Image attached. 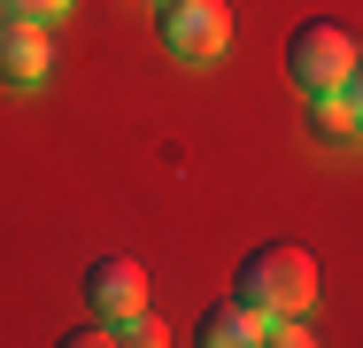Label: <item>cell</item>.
Returning <instances> with one entry per match:
<instances>
[{
    "label": "cell",
    "mask_w": 363,
    "mask_h": 348,
    "mask_svg": "<svg viewBox=\"0 0 363 348\" xmlns=\"http://www.w3.org/2000/svg\"><path fill=\"white\" fill-rule=\"evenodd\" d=\"M240 302H255L263 317H309V302H317V256L294 248V240L247 248V263H240Z\"/></svg>",
    "instance_id": "6da1fadb"
},
{
    "label": "cell",
    "mask_w": 363,
    "mask_h": 348,
    "mask_svg": "<svg viewBox=\"0 0 363 348\" xmlns=\"http://www.w3.org/2000/svg\"><path fill=\"white\" fill-rule=\"evenodd\" d=\"M263 333H271V317H263L255 302H240V294L217 302V310H201V325H194L201 348H240V341H263Z\"/></svg>",
    "instance_id": "8992f818"
},
{
    "label": "cell",
    "mask_w": 363,
    "mask_h": 348,
    "mask_svg": "<svg viewBox=\"0 0 363 348\" xmlns=\"http://www.w3.org/2000/svg\"><path fill=\"white\" fill-rule=\"evenodd\" d=\"M85 302H93L108 325H124L132 310H147V271L132 263V256H101L93 278H85Z\"/></svg>",
    "instance_id": "277c9868"
},
{
    "label": "cell",
    "mask_w": 363,
    "mask_h": 348,
    "mask_svg": "<svg viewBox=\"0 0 363 348\" xmlns=\"http://www.w3.org/2000/svg\"><path fill=\"white\" fill-rule=\"evenodd\" d=\"M116 341H132V348H155V341H170V333H162V325H155L147 310H132V317L116 325Z\"/></svg>",
    "instance_id": "ba28073f"
},
{
    "label": "cell",
    "mask_w": 363,
    "mask_h": 348,
    "mask_svg": "<svg viewBox=\"0 0 363 348\" xmlns=\"http://www.w3.org/2000/svg\"><path fill=\"white\" fill-rule=\"evenodd\" d=\"M162 47L170 55H186V62H209L224 55V39H232V8L224 0H162Z\"/></svg>",
    "instance_id": "3957f363"
},
{
    "label": "cell",
    "mask_w": 363,
    "mask_h": 348,
    "mask_svg": "<svg viewBox=\"0 0 363 348\" xmlns=\"http://www.w3.org/2000/svg\"><path fill=\"white\" fill-rule=\"evenodd\" d=\"M47 62H55V31L31 23V16H8V23H0V77H8V85H39Z\"/></svg>",
    "instance_id": "5b68a950"
},
{
    "label": "cell",
    "mask_w": 363,
    "mask_h": 348,
    "mask_svg": "<svg viewBox=\"0 0 363 348\" xmlns=\"http://www.w3.org/2000/svg\"><path fill=\"white\" fill-rule=\"evenodd\" d=\"M8 16H31V23H55V16H70V0H8Z\"/></svg>",
    "instance_id": "9c48e42d"
},
{
    "label": "cell",
    "mask_w": 363,
    "mask_h": 348,
    "mask_svg": "<svg viewBox=\"0 0 363 348\" xmlns=\"http://www.w3.org/2000/svg\"><path fill=\"white\" fill-rule=\"evenodd\" d=\"M263 341H279V348H301L309 341V317H271V333Z\"/></svg>",
    "instance_id": "30bf717a"
},
{
    "label": "cell",
    "mask_w": 363,
    "mask_h": 348,
    "mask_svg": "<svg viewBox=\"0 0 363 348\" xmlns=\"http://www.w3.org/2000/svg\"><path fill=\"white\" fill-rule=\"evenodd\" d=\"M309 109H317V124H325V132H356V109H348V93H309Z\"/></svg>",
    "instance_id": "52a82bcc"
},
{
    "label": "cell",
    "mask_w": 363,
    "mask_h": 348,
    "mask_svg": "<svg viewBox=\"0 0 363 348\" xmlns=\"http://www.w3.org/2000/svg\"><path fill=\"white\" fill-rule=\"evenodd\" d=\"M348 70H356V39H348L340 23H325V16L294 23V39H286V77L301 85V93H340Z\"/></svg>",
    "instance_id": "7a4b0ae2"
},
{
    "label": "cell",
    "mask_w": 363,
    "mask_h": 348,
    "mask_svg": "<svg viewBox=\"0 0 363 348\" xmlns=\"http://www.w3.org/2000/svg\"><path fill=\"white\" fill-rule=\"evenodd\" d=\"M62 341H70V348H101V341H116V325L101 317V325H77V333H62Z\"/></svg>",
    "instance_id": "8fae6325"
},
{
    "label": "cell",
    "mask_w": 363,
    "mask_h": 348,
    "mask_svg": "<svg viewBox=\"0 0 363 348\" xmlns=\"http://www.w3.org/2000/svg\"><path fill=\"white\" fill-rule=\"evenodd\" d=\"M0 23H8V0H0Z\"/></svg>",
    "instance_id": "4fadbf2b"
},
{
    "label": "cell",
    "mask_w": 363,
    "mask_h": 348,
    "mask_svg": "<svg viewBox=\"0 0 363 348\" xmlns=\"http://www.w3.org/2000/svg\"><path fill=\"white\" fill-rule=\"evenodd\" d=\"M340 93H348V109H356V132H363V55H356V70H348V85H340Z\"/></svg>",
    "instance_id": "7c38bea8"
}]
</instances>
